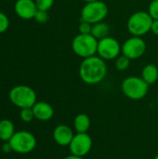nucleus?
I'll return each mask as SVG.
<instances>
[{
    "mask_svg": "<svg viewBox=\"0 0 158 159\" xmlns=\"http://www.w3.org/2000/svg\"><path fill=\"white\" fill-rule=\"evenodd\" d=\"M154 159H158V155H156V157H155Z\"/></svg>",
    "mask_w": 158,
    "mask_h": 159,
    "instance_id": "29",
    "label": "nucleus"
},
{
    "mask_svg": "<svg viewBox=\"0 0 158 159\" xmlns=\"http://www.w3.org/2000/svg\"><path fill=\"white\" fill-rule=\"evenodd\" d=\"M9 100L19 108H32L36 102V93L28 86H16L9 91Z\"/></svg>",
    "mask_w": 158,
    "mask_h": 159,
    "instance_id": "5",
    "label": "nucleus"
},
{
    "mask_svg": "<svg viewBox=\"0 0 158 159\" xmlns=\"http://www.w3.org/2000/svg\"><path fill=\"white\" fill-rule=\"evenodd\" d=\"M142 78L150 86L158 80V68L153 63L146 64L142 71Z\"/></svg>",
    "mask_w": 158,
    "mask_h": 159,
    "instance_id": "14",
    "label": "nucleus"
},
{
    "mask_svg": "<svg viewBox=\"0 0 158 159\" xmlns=\"http://www.w3.org/2000/svg\"><path fill=\"white\" fill-rule=\"evenodd\" d=\"M130 65V60L125 55H119L115 61V66L118 71H126Z\"/></svg>",
    "mask_w": 158,
    "mask_h": 159,
    "instance_id": "18",
    "label": "nucleus"
},
{
    "mask_svg": "<svg viewBox=\"0 0 158 159\" xmlns=\"http://www.w3.org/2000/svg\"><path fill=\"white\" fill-rule=\"evenodd\" d=\"M2 150H3L5 153H9L12 149H11L9 143H6V144H4V145L2 146Z\"/></svg>",
    "mask_w": 158,
    "mask_h": 159,
    "instance_id": "26",
    "label": "nucleus"
},
{
    "mask_svg": "<svg viewBox=\"0 0 158 159\" xmlns=\"http://www.w3.org/2000/svg\"><path fill=\"white\" fill-rule=\"evenodd\" d=\"M151 32L158 36V20H154L151 27Z\"/></svg>",
    "mask_w": 158,
    "mask_h": 159,
    "instance_id": "25",
    "label": "nucleus"
},
{
    "mask_svg": "<svg viewBox=\"0 0 158 159\" xmlns=\"http://www.w3.org/2000/svg\"><path fill=\"white\" fill-rule=\"evenodd\" d=\"M92 148V139L88 133H76L69 144L72 155L84 157Z\"/></svg>",
    "mask_w": 158,
    "mask_h": 159,
    "instance_id": "10",
    "label": "nucleus"
},
{
    "mask_svg": "<svg viewBox=\"0 0 158 159\" xmlns=\"http://www.w3.org/2000/svg\"><path fill=\"white\" fill-rule=\"evenodd\" d=\"M14 10L20 19L31 20L34 18L37 7L34 0H17L14 5Z\"/></svg>",
    "mask_w": 158,
    "mask_h": 159,
    "instance_id": "11",
    "label": "nucleus"
},
{
    "mask_svg": "<svg viewBox=\"0 0 158 159\" xmlns=\"http://www.w3.org/2000/svg\"><path fill=\"white\" fill-rule=\"evenodd\" d=\"M34 117L41 121H47L52 118L54 115L53 107L45 102H38L32 107Z\"/></svg>",
    "mask_w": 158,
    "mask_h": 159,
    "instance_id": "13",
    "label": "nucleus"
},
{
    "mask_svg": "<svg viewBox=\"0 0 158 159\" xmlns=\"http://www.w3.org/2000/svg\"><path fill=\"white\" fill-rule=\"evenodd\" d=\"M34 19L38 23H46V22L48 20V14H47V11L37 9V11H36L35 16H34Z\"/></svg>",
    "mask_w": 158,
    "mask_h": 159,
    "instance_id": "23",
    "label": "nucleus"
},
{
    "mask_svg": "<svg viewBox=\"0 0 158 159\" xmlns=\"http://www.w3.org/2000/svg\"><path fill=\"white\" fill-rule=\"evenodd\" d=\"M122 53V45L118 42L117 39L112 36H107L99 40L97 55L102 60L112 61L115 60Z\"/></svg>",
    "mask_w": 158,
    "mask_h": 159,
    "instance_id": "8",
    "label": "nucleus"
},
{
    "mask_svg": "<svg viewBox=\"0 0 158 159\" xmlns=\"http://www.w3.org/2000/svg\"><path fill=\"white\" fill-rule=\"evenodd\" d=\"M121 89L127 98L133 101H139L147 95L149 85L142 76H129L122 81Z\"/></svg>",
    "mask_w": 158,
    "mask_h": 159,
    "instance_id": "3",
    "label": "nucleus"
},
{
    "mask_svg": "<svg viewBox=\"0 0 158 159\" xmlns=\"http://www.w3.org/2000/svg\"><path fill=\"white\" fill-rule=\"evenodd\" d=\"M98 42L91 34H78L72 40V49L75 55L82 59H86L97 55Z\"/></svg>",
    "mask_w": 158,
    "mask_h": 159,
    "instance_id": "2",
    "label": "nucleus"
},
{
    "mask_svg": "<svg viewBox=\"0 0 158 159\" xmlns=\"http://www.w3.org/2000/svg\"><path fill=\"white\" fill-rule=\"evenodd\" d=\"M63 159H83V157H77V156H74V155H70V156H68V157H64Z\"/></svg>",
    "mask_w": 158,
    "mask_h": 159,
    "instance_id": "27",
    "label": "nucleus"
},
{
    "mask_svg": "<svg viewBox=\"0 0 158 159\" xmlns=\"http://www.w3.org/2000/svg\"><path fill=\"white\" fill-rule=\"evenodd\" d=\"M90 125V118L86 114L77 115L74 120V127L77 133H88Z\"/></svg>",
    "mask_w": 158,
    "mask_h": 159,
    "instance_id": "15",
    "label": "nucleus"
},
{
    "mask_svg": "<svg viewBox=\"0 0 158 159\" xmlns=\"http://www.w3.org/2000/svg\"><path fill=\"white\" fill-rule=\"evenodd\" d=\"M20 118L23 122L29 123L34 118L33 108H24L20 111Z\"/></svg>",
    "mask_w": 158,
    "mask_h": 159,
    "instance_id": "20",
    "label": "nucleus"
},
{
    "mask_svg": "<svg viewBox=\"0 0 158 159\" xmlns=\"http://www.w3.org/2000/svg\"><path fill=\"white\" fill-rule=\"evenodd\" d=\"M108 14V6L101 0L86 3L81 9V20L95 24L106 18Z\"/></svg>",
    "mask_w": 158,
    "mask_h": 159,
    "instance_id": "6",
    "label": "nucleus"
},
{
    "mask_svg": "<svg viewBox=\"0 0 158 159\" xmlns=\"http://www.w3.org/2000/svg\"><path fill=\"white\" fill-rule=\"evenodd\" d=\"M11 149L20 154H28L36 146L35 137L28 131H19L14 133L8 141Z\"/></svg>",
    "mask_w": 158,
    "mask_h": 159,
    "instance_id": "7",
    "label": "nucleus"
},
{
    "mask_svg": "<svg viewBox=\"0 0 158 159\" xmlns=\"http://www.w3.org/2000/svg\"><path fill=\"white\" fill-rule=\"evenodd\" d=\"M34 2L37 9L45 11H48L54 4V0H34Z\"/></svg>",
    "mask_w": 158,
    "mask_h": 159,
    "instance_id": "19",
    "label": "nucleus"
},
{
    "mask_svg": "<svg viewBox=\"0 0 158 159\" xmlns=\"http://www.w3.org/2000/svg\"><path fill=\"white\" fill-rule=\"evenodd\" d=\"M147 12L153 20H158V0H152L150 2Z\"/></svg>",
    "mask_w": 158,
    "mask_h": 159,
    "instance_id": "21",
    "label": "nucleus"
},
{
    "mask_svg": "<svg viewBox=\"0 0 158 159\" xmlns=\"http://www.w3.org/2000/svg\"><path fill=\"white\" fill-rule=\"evenodd\" d=\"M85 3H89V2H94V1H97V0H83Z\"/></svg>",
    "mask_w": 158,
    "mask_h": 159,
    "instance_id": "28",
    "label": "nucleus"
},
{
    "mask_svg": "<svg viewBox=\"0 0 158 159\" xmlns=\"http://www.w3.org/2000/svg\"><path fill=\"white\" fill-rule=\"evenodd\" d=\"M14 125L8 119H3L0 121V139L5 142H8L14 135Z\"/></svg>",
    "mask_w": 158,
    "mask_h": 159,
    "instance_id": "16",
    "label": "nucleus"
},
{
    "mask_svg": "<svg viewBox=\"0 0 158 159\" xmlns=\"http://www.w3.org/2000/svg\"><path fill=\"white\" fill-rule=\"evenodd\" d=\"M91 30H92V24H90L89 22H87L85 20H81L78 26V32L79 34H91Z\"/></svg>",
    "mask_w": 158,
    "mask_h": 159,
    "instance_id": "22",
    "label": "nucleus"
},
{
    "mask_svg": "<svg viewBox=\"0 0 158 159\" xmlns=\"http://www.w3.org/2000/svg\"><path fill=\"white\" fill-rule=\"evenodd\" d=\"M146 51V42L140 36H131L122 44V54L130 61L141 58Z\"/></svg>",
    "mask_w": 158,
    "mask_h": 159,
    "instance_id": "9",
    "label": "nucleus"
},
{
    "mask_svg": "<svg viewBox=\"0 0 158 159\" xmlns=\"http://www.w3.org/2000/svg\"><path fill=\"white\" fill-rule=\"evenodd\" d=\"M78 74L80 79L88 85L101 83L107 75V64L98 55L83 59L79 65Z\"/></svg>",
    "mask_w": 158,
    "mask_h": 159,
    "instance_id": "1",
    "label": "nucleus"
},
{
    "mask_svg": "<svg viewBox=\"0 0 158 159\" xmlns=\"http://www.w3.org/2000/svg\"><path fill=\"white\" fill-rule=\"evenodd\" d=\"M9 26V20L7 16L0 11V34L5 33Z\"/></svg>",
    "mask_w": 158,
    "mask_h": 159,
    "instance_id": "24",
    "label": "nucleus"
},
{
    "mask_svg": "<svg viewBox=\"0 0 158 159\" xmlns=\"http://www.w3.org/2000/svg\"><path fill=\"white\" fill-rule=\"evenodd\" d=\"M109 34H110V26L106 22L101 21L92 25L91 34L97 40H101L102 38L109 36Z\"/></svg>",
    "mask_w": 158,
    "mask_h": 159,
    "instance_id": "17",
    "label": "nucleus"
},
{
    "mask_svg": "<svg viewBox=\"0 0 158 159\" xmlns=\"http://www.w3.org/2000/svg\"><path fill=\"white\" fill-rule=\"evenodd\" d=\"M74 136L73 129L66 125H59L53 130V139L61 146H69Z\"/></svg>",
    "mask_w": 158,
    "mask_h": 159,
    "instance_id": "12",
    "label": "nucleus"
},
{
    "mask_svg": "<svg viewBox=\"0 0 158 159\" xmlns=\"http://www.w3.org/2000/svg\"><path fill=\"white\" fill-rule=\"evenodd\" d=\"M154 20L147 11H137L130 15L127 22V28L133 36L142 37L151 31Z\"/></svg>",
    "mask_w": 158,
    "mask_h": 159,
    "instance_id": "4",
    "label": "nucleus"
}]
</instances>
